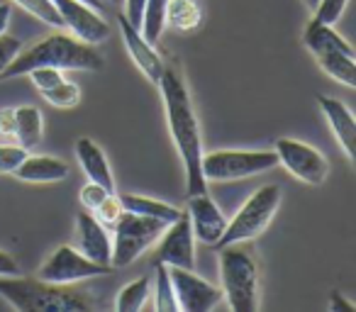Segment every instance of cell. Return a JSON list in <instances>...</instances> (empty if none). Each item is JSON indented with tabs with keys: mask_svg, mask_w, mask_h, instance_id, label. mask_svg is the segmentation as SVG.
Masks as SVG:
<instances>
[{
	"mask_svg": "<svg viewBox=\"0 0 356 312\" xmlns=\"http://www.w3.org/2000/svg\"><path fill=\"white\" fill-rule=\"evenodd\" d=\"M156 85L161 90L173 147H176L186 169V193L188 195L208 193V181L203 179V169H200V161H203L200 122H198V115H195L191 90L186 85L184 74L178 71V66L163 64V74Z\"/></svg>",
	"mask_w": 356,
	"mask_h": 312,
	"instance_id": "cell-1",
	"label": "cell"
},
{
	"mask_svg": "<svg viewBox=\"0 0 356 312\" xmlns=\"http://www.w3.org/2000/svg\"><path fill=\"white\" fill-rule=\"evenodd\" d=\"M40 66H54L61 71H100L103 69V54L95 49V44H86V42L76 40L74 35L54 32L49 37H42L27 49L22 47V51L13 59V64L0 74V81L20 79Z\"/></svg>",
	"mask_w": 356,
	"mask_h": 312,
	"instance_id": "cell-2",
	"label": "cell"
},
{
	"mask_svg": "<svg viewBox=\"0 0 356 312\" xmlns=\"http://www.w3.org/2000/svg\"><path fill=\"white\" fill-rule=\"evenodd\" d=\"M0 297L20 312H88L93 300L86 293L40 276H0Z\"/></svg>",
	"mask_w": 356,
	"mask_h": 312,
	"instance_id": "cell-3",
	"label": "cell"
},
{
	"mask_svg": "<svg viewBox=\"0 0 356 312\" xmlns=\"http://www.w3.org/2000/svg\"><path fill=\"white\" fill-rule=\"evenodd\" d=\"M220 281H222V297L232 312L259 310V266L252 252L239 244L218 247Z\"/></svg>",
	"mask_w": 356,
	"mask_h": 312,
	"instance_id": "cell-4",
	"label": "cell"
},
{
	"mask_svg": "<svg viewBox=\"0 0 356 312\" xmlns=\"http://www.w3.org/2000/svg\"><path fill=\"white\" fill-rule=\"evenodd\" d=\"M302 42L315 56L317 66L330 79L344 83L346 88L356 85V64H354V47L339 35L332 25L310 20L302 32Z\"/></svg>",
	"mask_w": 356,
	"mask_h": 312,
	"instance_id": "cell-5",
	"label": "cell"
},
{
	"mask_svg": "<svg viewBox=\"0 0 356 312\" xmlns=\"http://www.w3.org/2000/svg\"><path fill=\"white\" fill-rule=\"evenodd\" d=\"M278 166L276 151L266 149H220V151L203 154L200 169H203L205 181L215 183H227V181L252 179L259 174H268Z\"/></svg>",
	"mask_w": 356,
	"mask_h": 312,
	"instance_id": "cell-6",
	"label": "cell"
},
{
	"mask_svg": "<svg viewBox=\"0 0 356 312\" xmlns=\"http://www.w3.org/2000/svg\"><path fill=\"white\" fill-rule=\"evenodd\" d=\"M166 224L168 222H163V220L144 217V215L122 210L118 222L113 224V256H110V266H132L152 244L159 242Z\"/></svg>",
	"mask_w": 356,
	"mask_h": 312,
	"instance_id": "cell-7",
	"label": "cell"
},
{
	"mask_svg": "<svg viewBox=\"0 0 356 312\" xmlns=\"http://www.w3.org/2000/svg\"><path fill=\"white\" fill-rule=\"evenodd\" d=\"M278 205H281V188H278L276 183H266L259 190H254L247 203L239 208V213L234 215V220L227 222L222 237L218 239L215 247L257 239L259 234L266 232V227L271 224L273 215L278 213Z\"/></svg>",
	"mask_w": 356,
	"mask_h": 312,
	"instance_id": "cell-8",
	"label": "cell"
},
{
	"mask_svg": "<svg viewBox=\"0 0 356 312\" xmlns=\"http://www.w3.org/2000/svg\"><path fill=\"white\" fill-rule=\"evenodd\" d=\"M113 271V266H105V263H95L88 256L79 252V249L69 247V244H61L54 252L47 256V261L40 266L37 276L42 281L49 283H61V286H74L79 281H88V278L108 276Z\"/></svg>",
	"mask_w": 356,
	"mask_h": 312,
	"instance_id": "cell-9",
	"label": "cell"
},
{
	"mask_svg": "<svg viewBox=\"0 0 356 312\" xmlns=\"http://www.w3.org/2000/svg\"><path fill=\"white\" fill-rule=\"evenodd\" d=\"M276 156L278 164L293 176V179L302 181L307 186H322L327 181V174H330V164H327L325 154L317 147L307 142H300V139H291L283 137L276 142Z\"/></svg>",
	"mask_w": 356,
	"mask_h": 312,
	"instance_id": "cell-10",
	"label": "cell"
},
{
	"mask_svg": "<svg viewBox=\"0 0 356 312\" xmlns=\"http://www.w3.org/2000/svg\"><path fill=\"white\" fill-rule=\"evenodd\" d=\"M168 276H171L173 297H176V307L184 312H210L222 302V290L205 278H200L191 268H178L168 266Z\"/></svg>",
	"mask_w": 356,
	"mask_h": 312,
	"instance_id": "cell-11",
	"label": "cell"
},
{
	"mask_svg": "<svg viewBox=\"0 0 356 312\" xmlns=\"http://www.w3.org/2000/svg\"><path fill=\"white\" fill-rule=\"evenodd\" d=\"M61 17V27L71 32L76 40L86 44H100L110 37V25L95 8L81 0H51Z\"/></svg>",
	"mask_w": 356,
	"mask_h": 312,
	"instance_id": "cell-12",
	"label": "cell"
},
{
	"mask_svg": "<svg viewBox=\"0 0 356 312\" xmlns=\"http://www.w3.org/2000/svg\"><path fill=\"white\" fill-rule=\"evenodd\" d=\"M159 239L161 242L156 247V261L166 263V266L195 271V237L186 210H181V215L166 224V229H163V234Z\"/></svg>",
	"mask_w": 356,
	"mask_h": 312,
	"instance_id": "cell-13",
	"label": "cell"
},
{
	"mask_svg": "<svg viewBox=\"0 0 356 312\" xmlns=\"http://www.w3.org/2000/svg\"><path fill=\"white\" fill-rule=\"evenodd\" d=\"M186 213H188V217H191L193 237L200 239L203 244H208V247H215L229 222L222 210H220V205L215 203L208 193L188 195V208H186Z\"/></svg>",
	"mask_w": 356,
	"mask_h": 312,
	"instance_id": "cell-14",
	"label": "cell"
},
{
	"mask_svg": "<svg viewBox=\"0 0 356 312\" xmlns=\"http://www.w3.org/2000/svg\"><path fill=\"white\" fill-rule=\"evenodd\" d=\"M76 242H79V252L88 256L95 263H105L110 266V256H113V237L105 229V224L95 217L90 210L76 215Z\"/></svg>",
	"mask_w": 356,
	"mask_h": 312,
	"instance_id": "cell-15",
	"label": "cell"
},
{
	"mask_svg": "<svg viewBox=\"0 0 356 312\" xmlns=\"http://www.w3.org/2000/svg\"><path fill=\"white\" fill-rule=\"evenodd\" d=\"M118 20H120V32H122V42H124V47H127L129 56H132L134 66L156 85L163 74V59L156 54L152 42L144 40L139 27H134L124 15H120Z\"/></svg>",
	"mask_w": 356,
	"mask_h": 312,
	"instance_id": "cell-16",
	"label": "cell"
},
{
	"mask_svg": "<svg viewBox=\"0 0 356 312\" xmlns=\"http://www.w3.org/2000/svg\"><path fill=\"white\" fill-rule=\"evenodd\" d=\"M317 105H320L322 115H325L327 124H330L332 134H334L337 144L341 147L344 156L349 161H354L356 159V122H354L351 110L346 108L341 100L332 98V95H322V98L317 100Z\"/></svg>",
	"mask_w": 356,
	"mask_h": 312,
	"instance_id": "cell-17",
	"label": "cell"
},
{
	"mask_svg": "<svg viewBox=\"0 0 356 312\" xmlns=\"http://www.w3.org/2000/svg\"><path fill=\"white\" fill-rule=\"evenodd\" d=\"M13 176L25 183H56L69 176V164L47 154H27V159L17 166Z\"/></svg>",
	"mask_w": 356,
	"mask_h": 312,
	"instance_id": "cell-18",
	"label": "cell"
},
{
	"mask_svg": "<svg viewBox=\"0 0 356 312\" xmlns=\"http://www.w3.org/2000/svg\"><path fill=\"white\" fill-rule=\"evenodd\" d=\"M76 159H79L83 174L88 176V181L100 183L108 190H115V179H113V169L108 164V156H105V151L90 137H81L76 142Z\"/></svg>",
	"mask_w": 356,
	"mask_h": 312,
	"instance_id": "cell-19",
	"label": "cell"
},
{
	"mask_svg": "<svg viewBox=\"0 0 356 312\" xmlns=\"http://www.w3.org/2000/svg\"><path fill=\"white\" fill-rule=\"evenodd\" d=\"M42 134H44V120L37 105H20L15 108V137L17 144L27 151L40 147Z\"/></svg>",
	"mask_w": 356,
	"mask_h": 312,
	"instance_id": "cell-20",
	"label": "cell"
},
{
	"mask_svg": "<svg viewBox=\"0 0 356 312\" xmlns=\"http://www.w3.org/2000/svg\"><path fill=\"white\" fill-rule=\"evenodd\" d=\"M203 25V8L198 0H168L166 6V27L191 35Z\"/></svg>",
	"mask_w": 356,
	"mask_h": 312,
	"instance_id": "cell-21",
	"label": "cell"
},
{
	"mask_svg": "<svg viewBox=\"0 0 356 312\" xmlns=\"http://www.w3.org/2000/svg\"><path fill=\"white\" fill-rule=\"evenodd\" d=\"M120 203H122V210H127V213H137L144 215V217H156L163 220V222H173L181 215V210L173 208V205L161 203V200H154V198H144V195L137 193L120 195Z\"/></svg>",
	"mask_w": 356,
	"mask_h": 312,
	"instance_id": "cell-22",
	"label": "cell"
},
{
	"mask_svg": "<svg viewBox=\"0 0 356 312\" xmlns=\"http://www.w3.org/2000/svg\"><path fill=\"white\" fill-rule=\"evenodd\" d=\"M152 297V276H142L129 281L127 286L120 288L118 297H115V310L118 312H137L144 310Z\"/></svg>",
	"mask_w": 356,
	"mask_h": 312,
	"instance_id": "cell-23",
	"label": "cell"
},
{
	"mask_svg": "<svg viewBox=\"0 0 356 312\" xmlns=\"http://www.w3.org/2000/svg\"><path fill=\"white\" fill-rule=\"evenodd\" d=\"M166 6L168 0H144L142 22H139V32L147 42H159L166 30Z\"/></svg>",
	"mask_w": 356,
	"mask_h": 312,
	"instance_id": "cell-24",
	"label": "cell"
},
{
	"mask_svg": "<svg viewBox=\"0 0 356 312\" xmlns=\"http://www.w3.org/2000/svg\"><path fill=\"white\" fill-rule=\"evenodd\" d=\"M152 295H154V307L159 312H176V297H173L171 288V276H168V266L161 261L154 263V276H152Z\"/></svg>",
	"mask_w": 356,
	"mask_h": 312,
	"instance_id": "cell-25",
	"label": "cell"
},
{
	"mask_svg": "<svg viewBox=\"0 0 356 312\" xmlns=\"http://www.w3.org/2000/svg\"><path fill=\"white\" fill-rule=\"evenodd\" d=\"M42 95H44L47 103L54 105V108H61V110L76 108V105L81 103V88L66 79L59 81L56 85H51V88L42 90Z\"/></svg>",
	"mask_w": 356,
	"mask_h": 312,
	"instance_id": "cell-26",
	"label": "cell"
},
{
	"mask_svg": "<svg viewBox=\"0 0 356 312\" xmlns=\"http://www.w3.org/2000/svg\"><path fill=\"white\" fill-rule=\"evenodd\" d=\"M13 3L20 6L25 13H30L35 20L44 22V25H51V27H61V17L51 0H13Z\"/></svg>",
	"mask_w": 356,
	"mask_h": 312,
	"instance_id": "cell-27",
	"label": "cell"
},
{
	"mask_svg": "<svg viewBox=\"0 0 356 312\" xmlns=\"http://www.w3.org/2000/svg\"><path fill=\"white\" fill-rule=\"evenodd\" d=\"M27 149L20 147L17 142L13 144H0V176L15 174V169L27 159Z\"/></svg>",
	"mask_w": 356,
	"mask_h": 312,
	"instance_id": "cell-28",
	"label": "cell"
},
{
	"mask_svg": "<svg viewBox=\"0 0 356 312\" xmlns=\"http://www.w3.org/2000/svg\"><path fill=\"white\" fill-rule=\"evenodd\" d=\"M349 0H320L312 10V20L315 22H325V25H334L337 20H341Z\"/></svg>",
	"mask_w": 356,
	"mask_h": 312,
	"instance_id": "cell-29",
	"label": "cell"
},
{
	"mask_svg": "<svg viewBox=\"0 0 356 312\" xmlns=\"http://www.w3.org/2000/svg\"><path fill=\"white\" fill-rule=\"evenodd\" d=\"M93 215L100 220V222L105 224V227H113L115 222H118V217L122 215V203H120V195H115V193H108L105 195V200L98 205V208L93 210Z\"/></svg>",
	"mask_w": 356,
	"mask_h": 312,
	"instance_id": "cell-30",
	"label": "cell"
},
{
	"mask_svg": "<svg viewBox=\"0 0 356 312\" xmlns=\"http://www.w3.org/2000/svg\"><path fill=\"white\" fill-rule=\"evenodd\" d=\"M27 76L32 79V83H35V88L40 90V93L51 88V85H56L59 81H64L61 69H54V66H40V69H32Z\"/></svg>",
	"mask_w": 356,
	"mask_h": 312,
	"instance_id": "cell-31",
	"label": "cell"
},
{
	"mask_svg": "<svg viewBox=\"0 0 356 312\" xmlns=\"http://www.w3.org/2000/svg\"><path fill=\"white\" fill-rule=\"evenodd\" d=\"M22 47L25 44H22V40H17V37L8 35V32L0 35V74L13 64V59L20 54Z\"/></svg>",
	"mask_w": 356,
	"mask_h": 312,
	"instance_id": "cell-32",
	"label": "cell"
},
{
	"mask_svg": "<svg viewBox=\"0 0 356 312\" xmlns=\"http://www.w3.org/2000/svg\"><path fill=\"white\" fill-rule=\"evenodd\" d=\"M108 193H113V190H108V188H103L100 183H93V181H88V183H86L83 188L79 190V200H81V205H83L86 210H90V213H93V210L98 208L100 203H103Z\"/></svg>",
	"mask_w": 356,
	"mask_h": 312,
	"instance_id": "cell-33",
	"label": "cell"
},
{
	"mask_svg": "<svg viewBox=\"0 0 356 312\" xmlns=\"http://www.w3.org/2000/svg\"><path fill=\"white\" fill-rule=\"evenodd\" d=\"M17 142L15 137V110L0 108V144Z\"/></svg>",
	"mask_w": 356,
	"mask_h": 312,
	"instance_id": "cell-34",
	"label": "cell"
},
{
	"mask_svg": "<svg viewBox=\"0 0 356 312\" xmlns=\"http://www.w3.org/2000/svg\"><path fill=\"white\" fill-rule=\"evenodd\" d=\"M124 3V13L122 15L132 22L134 27H139L142 22V10H144V0H122Z\"/></svg>",
	"mask_w": 356,
	"mask_h": 312,
	"instance_id": "cell-35",
	"label": "cell"
},
{
	"mask_svg": "<svg viewBox=\"0 0 356 312\" xmlns=\"http://www.w3.org/2000/svg\"><path fill=\"white\" fill-rule=\"evenodd\" d=\"M327 310L330 312H354V302L346 300L339 290L330 293V302H327Z\"/></svg>",
	"mask_w": 356,
	"mask_h": 312,
	"instance_id": "cell-36",
	"label": "cell"
},
{
	"mask_svg": "<svg viewBox=\"0 0 356 312\" xmlns=\"http://www.w3.org/2000/svg\"><path fill=\"white\" fill-rule=\"evenodd\" d=\"M15 273H20L17 261L8 252H3V249H0V276H15Z\"/></svg>",
	"mask_w": 356,
	"mask_h": 312,
	"instance_id": "cell-37",
	"label": "cell"
},
{
	"mask_svg": "<svg viewBox=\"0 0 356 312\" xmlns=\"http://www.w3.org/2000/svg\"><path fill=\"white\" fill-rule=\"evenodd\" d=\"M10 15H13V8L10 3H0V35L8 30V25H10Z\"/></svg>",
	"mask_w": 356,
	"mask_h": 312,
	"instance_id": "cell-38",
	"label": "cell"
},
{
	"mask_svg": "<svg viewBox=\"0 0 356 312\" xmlns=\"http://www.w3.org/2000/svg\"><path fill=\"white\" fill-rule=\"evenodd\" d=\"M81 3H86V6L95 8V10H100V8H103V0H81Z\"/></svg>",
	"mask_w": 356,
	"mask_h": 312,
	"instance_id": "cell-39",
	"label": "cell"
},
{
	"mask_svg": "<svg viewBox=\"0 0 356 312\" xmlns=\"http://www.w3.org/2000/svg\"><path fill=\"white\" fill-rule=\"evenodd\" d=\"M317 3H320V0H305V6L310 8V10H315V6H317Z\"/></svg>",
	"mask_w": 356,
	"mask_h": 312,
	"instance_id": "cell-40",
	"label": "cell"
},
{
	"mask_svg": "<svg viewBox=\"0 0 356 312\" xmlns=\"http://www.w3.org/2000/svg\"><path fill=\"white\" fill-rule=\"evenodd\" d=\"M110 3H115V6H120V3H122V0H110Z\"/></svg>",
	"mask_w": 356,
	"mask_h": 312,
	"instance_id": "cell-41",
	"label": "cell"
}]
</instances>
